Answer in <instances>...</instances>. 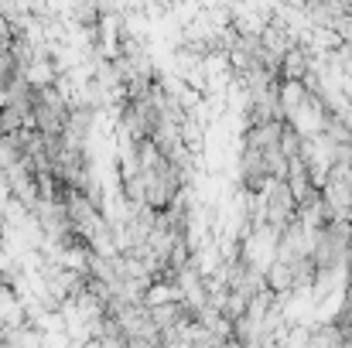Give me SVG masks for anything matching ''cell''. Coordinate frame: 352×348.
I'll return each instance as SVG.
<instances>
[{
	"mask_svg": "<svg viewBox=\"0 0 352 348\" xmlns=\"http://www.w3.org/2000/svg\"><path fill=\"white\" fill-rule=\"evenodd\" d=\"M260 226L267 232H274V235L298 226V198L287 188V181H274L260 195Z\"/></svg>",
	"mask_w": 352,
	"mask_h": 348,
	"instance_id": "1",
	"label": "cell"
},
{
	"mask_svg": "<svg viewBox=\"0 0 352 348\" xmlns=\"http://www.w3.org/2000/svg\"><path fill=\"white\" fill-rule=\"evenodd\" d=\"M322 205L329 222H349L352 216V167L336 164L322 185Z\"/></svg>",
	"mask_w": 352,
	"mask_h": 348,
	"instance_id": "2",
	"label": "cell"
},
{
	"mask_svg": "<svg viewBox=\"0 0 352 348\" xmlns=\"http://www.w3.org/2000/svg\"><path fill=\"white\" fill-rule=\"evenodd\" d=\"M346 287H352V253H349V259H346Z\"/></svg>",
	"mask_w": 352,
	"mask_h": 348,
	"instance_id": "3",
	"label": "cell"
},
{
	"mask_svg": "<svg viewBox=\"0 0 352 348\" xmlns=\"http://www.w3.org/2000/svg\"><path fill=\"white\" fill-rule=\"evenodd\" d=\"M349 226H352V216H349Z\"/></svg>",
	"mask_w": 352,
	"mask_h": 348,
	"instance_id": "4",
	"label": "cell"
}]
</instances>
